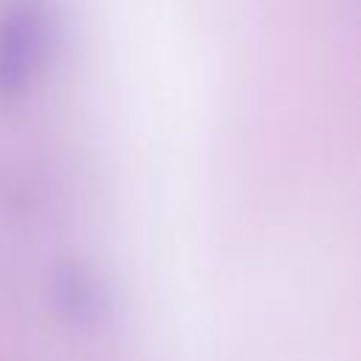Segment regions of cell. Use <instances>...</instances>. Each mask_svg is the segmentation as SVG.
I'll return each mask as SVG.
<instances>
[{
  "label": "cell",
  "mask_w": 361,
  "mask_h": 361,
  "mask_svg": "<svg viewBox=\"0 0 361 361\" xmlns=\"http://www.w3.org/2000/svg\"><path fill=\"white\" fill-rule=\"evenodd\" d=\"M45 20L31 3L14 6L0 23V96H20L42 65Z\"/></svg>",
  "instance_id": "obj_1"
},
{
  "label": "cell",
  "mask_w": 361,
  "mask_h": 361,
  "mask_svg": "<svg viewBox=\"0 0 361 361\" xmlns=\"http://www.w3.org/2000/svg\"><path fill=\"white\" fill-rule=\"evenodd\" d=\"M51 302L62 322L82 330L99 327L107 319V290L79 262H62L51 274Z\"/></svg>",
  "instance_id": "obj_2"
}]
</instances>
